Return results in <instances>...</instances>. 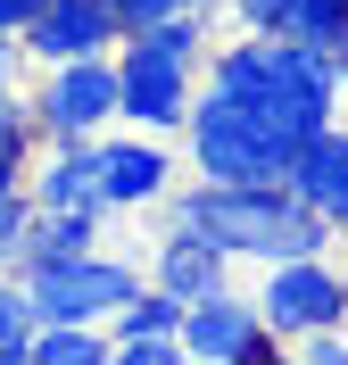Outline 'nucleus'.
I'll return each instance as SVG.
<instances>
[{
    "label": "nucleus",
    "mask_w": 348,
    "mask_h": 365,
    "mask_svg": "<svg viewBox=\"0 0 348 365\" xmlns=\"http://www.w3.org/2000/svg\"><path fill=\"white\" fill-rule=\"evenodd\" d=\"M166 225L199 232V241H216V250L232 257V266H274V257H324L340 232L315 216V207L290 191V182H174L158 200Z\"/></svg>",
    "instance_id": "f257e3e1"
},
{
    "label": "nucleus",
    "mask_w": 348,
    "mask_h": 365,
    "mask_svg": "<svg viewBox=\"0 0 348 365\" xmlns=\"http://www.w3.org/2000/svg\"><path fill=\"white\" fill-rule=\"evenodd\" d=\"M183 158H191L199 182H282L290 158H299V141L274 133L241 91L199 75V91H191V108H183Z\"/></svg>",
    "instance_id": "f03ea898"
},
{
    "label": "nucleus",
    "mask_w": 348,
    "mask_h": 365,
    "mask_svg": "<svg viewBox=\"0 0 348 365\" xmlns=\"http://www.w3.org/2000/svg\"><path fill=\"white\" fill-rule=\"evenodd\" d=\"M25 307L33 324H108L125 299L141 291V266L116 250H75V257H42V266H17Z\"/></svg>",
    "instance_id": "7ed1b4c3"
},
{
    "label": "nucleus",
    "mask_w": 348,
    "mask_h": 365,
    "mask_svg": "<svg viewBox=\"0 0 348 365\" xmlns=\"http://www.w3.org/2000/svg\"><path fill=\"white\" fill-rule=\"evenodd\" d=\"M191 91H199V67L149 50L141 34L116 42V125H133V133H183Z\"/></svg>",
    "instance_id": "20e7f679"
},
{
    "label": "nucleus",
    "mask_w": 348,
    "mask_h": 365,
    "mask_svg": "<svg viewBox=\"0 0 348 365\" xmlns=\"http://www.w3.org/2000/svg\"><path fill=\"white\" fill-rule=\"evenodd\" d=\"M33 116H42V141H92L116 125V50L100 58H58L42 67V83L25 91Z\"/></svg>",
    "instance_id": "39448f33"
},
{
    "label": "nucleus",
    "mask_w": 348,
    "mask_h": 365,
    "mask_svg": "<svg viewBox=\"0 0 348 365\" xmlns=\"http://www.w3.org/2000/svg\"><path fill=\"white\" fill-rule=\"evenodd\" d=\"M257 316H265V332L274 341H299V332H315V324H348L340 316V266L324 257H274V266H257Z\"/></svg>",
    "instance_id": "423d86ee"
},
{
    "label": "nucleus",
    "mask_w": 348,
    "mask_h": 365,
    "mask_svg": "<svg viewBox=\"0 0 348 365\" xmlns=\"http://www.w3.org/2000/svg\"><path fill=\"white\" fill-rule=\"evenodd\" d=\"M274 349L282 341L265 332V316H257V299L241 282H224V291L183 307V357H199V365H265Z\"/></svg>",
    "instance_id": "0eeeda50"
},
{
    "label": "nucleus",
    "mask_w": 348,
    "mask_h": 365,
    "mask_svg": "<svg viewBox=\"0 0 348 365\" xmlns=\"http://www.w3.org/2000/svg\"><path fill=\"white\" fill-rule=\"evenodd\" d=\"M183 182L166 133H100V216H141V207H158L166 191Z\"/></svg>",
    "instance_id": "6e6552de"
},
{
    "label": "nucleus",
    "mask_w": 348,
    "mask_h": 365,
    "mask_svg": "<svg viewBox=\"0 0 348 365\" xmlns=\"http://www.w3.org/2000/svg\"><path fill=\"white\" fill-rule=\"evenodd\" d=\"M125 42V25H116L108 0H42V17L17 34V50L33 67H58V58H100V50Z\"/></svg>",
    "instance_id": "1a4fd4ad"
},
{
    "label": "nucleus",
    "mask_w": 348,
    "mask_h": 365,
    "mask_svg": "<svg viewBox=\"0 0 348 365\" xmlns=\"http://www.w3.org/2000/svg\"><path fill=\"white\" fill-rule=\"evenodd\" d=\"M33 207H100V133L92 141H42L25 166Z\"/></svg>",
    "instance_id": "9d476101"
},
{
    "label": "nucleus",
    "mask_w": 348,
    "mask_h": 365,
    "mask_svg": "<svg viewBox=\"0 0 348 365\" xmlns=\"http://www.w3.org/2000/svg\"><path fill=\"white\" fill-rule=\"evenodd\" d=\"M149 282H158V291H174L191 307V299H208V291H224L232 282V257L216 250V241H199V232H183V225H166L158 241H149Z\"/></svg>",
    "instance_id": "9b49d317"
},
{
    "label": "nucleus",
    "mask_w": 348,
    "mask_h": 365,
    "mask_svg": "<svg viewBox=\"0 0 348 365\" xmlns=\"http://www.w3.org/2000/svg\"><path fill=\"white\" fill-rule=\"evenodd\" d=\"M282 182H290V191H299L332 232H348V125H324V133L290 158V175H282Z\"/></svg>",
    "instance_id": "f8f14e48"
},
{
    "label": "nucleus",
    "mask_w": 348,
    "mask_h": 365,
    "mask_svg": "<svg viewBox=\"0 0 348 365\" xmlns=\"http://www.w3.org/2000/svg\"><path fill=\"white\" fill-rule=\"evenodd\" d=\"M100 207H33V232H25V266L42 257H75V250H100Z\"/></svg>",
    "instance_id": "ddd939ff"
},
{
    "label": "nucleus",
    "mask_w": 348,
    "mask_h": 365,
    "mask_svg": "<svg viewBox=\"0 0 348 365\" xmlns=\"http://www.w3.org/2000/svg\"><path fill=\"white\" fill-rule=\"evenodd\" d=\"M25 357L33 365H116L108 357V324H33Z\"/></svg>",
    "instance_id": "4468645a"
},
{
    "label": "nucleus",
    "mask_w": 348,
    "mask_h": 365,
    "mask_svg": "<svg viewBox=\"0 0 348 365\" xmlns=\"http://www.w3.org/2000/svg\"><path fill=\"white\" fill-rule=\"evenodd\" d=\"M307 50H324V58H348V0H299V17H290Z\"/></svg>",
    "instance_id": "2eb2a0df"
},
{
    "label": "nucleus",
    "mask_w": 348,
    "mask_h": 365,
    "mask_svg": "<svg viewBox=\"0 0 348 365\" xmlns=\"http://www.w3.org/2000/svg\"><path fill=\"white\" fill-rule=\"evenodd\" d=\"M33 150H42V116H33V100H25V91H0V158H25V166H33Z\"/></svg>",
    "instance_id": "dca6fc26"
},
{
    "label": "nucleus",
    "mask_w": 348,
    "mask_h": 365,
    "mask_svg": "<svg viewBox=\"0 0 348 365\" xmlns=\"http://www.w3.org/2000/svg\"><path fill=\"white\" fill-rule=\"evenodd\" d=\"M25 341H33V307H25V282L17 274H0V365L25 357Z\"/></svg>",
    "instance_id": "f3484780"
},
{
    "label": "nucleus",
    "mask_w": 348,
    "mask_h": 365,
    "mask_svg": "<svg viewBox=\"0 0 348 365\" xmlns=\"http://www.w3.org/2000/svg\"><path fill=\"white\" fill-rule=\"evenodd\" d=\"M116 365H183V341L174 332H108Z\"/></svg>",
    "instance_id": "a211bd4d"
},
{
    "label": "nucleus",
    "mask_w": 348,
    "mask_h": 365,
    "mask_svg": "<svg viewBox=\"0 0 348 365\" xmlns=\"http://www.w3.org/2000/svg\"><path fill=\"white\" fill-rule=\"evenodd\" d=\"M299 0H224V25L232 34H290Z\"/></svg>",
    "instance_id": "6ab92c4d"
},
{
    "label": "nucleus",
    "mask_w": 348,
    "mask_h": 365,
    "mask_svg": "<svg viewBox=\"0 0 348 365\" xmlns=\"http://www.w3.org/2000/svg\"><path fill=\"white\" fill-rule=\"evenodd\" d=\"M25 232H33V200H0V274H17L25 266Z\"/></svg>",
    "instance_id": "aec40b11"
},
{
    "label": "nucleus",
    "mask_w": 348,
    "mask_h": 365,
    "mask_svg": "<svg viewBox=\"0 0 348 365\" xmlns=\"http://www.w3.org/2000/svg\"><path fill=\"white\" fill-rule=\"evenodd\" d=\"M116 9V25L133 34V25H149V17H174V9H199V0H108Z\"/></svg>",
    "instance_id": "412c9836"
},
{
    "label": "nucleus",
    "mask_w": 348,
    "mask_h": 365,
    "mask_svg": "<svg viewBox=\"0 0 348 365\" xmlns=\"http://www.w3.org/2000/svg\"><path fill=\"white\" fill-rule=\"evenodd\" d=\"M33 17H42V0H0V34H25Z\"/></svg>",
    "instance_id": "4be33fe9"
},
{
    "label": "nucleus",
    "mask_w": 348,
    "mask_h": 365,
    "mask_svg": "<svg viewBox=\"0 0 348 365\" xmlns=\"http://www.w3.org/2000/svg\"><path fill=\"white\" fill-rule=\"evenodd\" d=\"M17 67H25V50H17V34H0V91H17Z\"/></svg>",
    "instance_id": "5701e85b"
},
{
    "label": "nucleus",
    "mask_w": 348,
    "mask_h": 365,
    "mask_svg": "<svg viewBox=\"0 0 348 365\" xmlns=\"http://www.w3.org/2000/svg\"><path fill=\"white\" fill-rule=\"evenodd\" d=\"M25 191V158H0V200H17Z\"/></svg>",
    "instance_id": "b1692460"
},
{
    "label": "nucleus",
    "mask_w": 348,
    "mask_h": 365,
    "mask_svg": "<svg viewBox=\"0 0 348 365\" xmlns=\"http://www.w3.org/2000/svg\"><path fill=\"white\" fill-rule=\"evenodd\" d=\"M332 266H340V316H348V232H340V250H332Z\"/></svg>",
    "instance_id": "393cba45"
},
{
    "label": "nucleus",
    "mask_w": 348,
    "mask_h": 365,
    "mask_svg": "<svg viewBox=\"0 0 348 365\" xmlns=\"http://www.w3.org/2000/svg\"><path fill=\"white\" fill-rule=\"evenodd\" d=\"M340 100H348V58H340Z\"/></svg>",
    "instance_id": "a878e982"
}]
</instances>
